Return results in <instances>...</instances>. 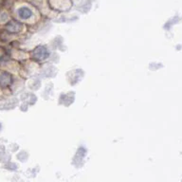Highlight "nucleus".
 <instances>
[{
    "label": "nucleus",
    "mask_w": 182,
    "mask_h": 182,
    "mask_svg": "<svg viewBox=\"0 0 182 182\" xmlns=\"http://www.w3.org/2000/svg\"><path fill=\"white\" fill-rule=\"evenodd\" d=\"M18 14L19 16L23 18V19H28L32 16V12H30V9L26 8V7H23V8H20L18 9Z\"/></svg>",
    "instance_id": "obj_1"
},
{
    "label": "nucleus",
    "mask_w": 182,
    "mask_h": 182,
    "mask_svg": "<svg viewBox=\"0 0 182 182\" xmlns=\"http://www.w3.org/2000/svg\"><path fill=\"white\" fill-rule=\"evenodd\" d=\"M20 28H21V25H20L18 22H11L9 25H7V29L9 30V32H18V30L20 29Z\"/></svg>",
    "instance_id": "obj_2"
}]
</instances>
